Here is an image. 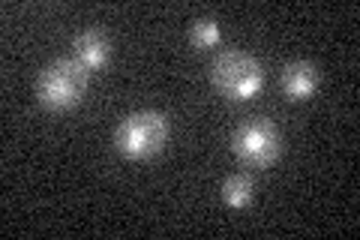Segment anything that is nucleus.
<instances>
[{
  "label": "nucleus",
  "instance_id": "obj_4",
  "mask_svg": "<svg viewBox=\"0 0 360 240\" xmlns=\"http://www.w3.org/2000/svg\"><path fill=\"white\" fill-rule=\"evenodd\" d=\"M231 151L238 153L240 163L252 165V168H267L270 163H276L283 153V135L264 118L246 120L240 123L231 135Z\"/></svg>",
  "mask_w": 360,
  "mask_h": 240
},
{
  "label": "nucleus",
  "instance_id": "obj_5",
  "mask_svg": "<svg viewBox=\"0 0 360 240\" xmlns=\"http://www.w3.org/2000/svg\"><path fill=\"white\" fill-rule=\"evenodd\" d=\"M321 84V72L319 66L309 61H291L285 63L283 75H279V87L288 99H309Z\"/></svg>",
  "mask_w": 360,
  "mask_h": 240
},
{
  "label": "nucleus",
  "instance_id": "obj_7",
  "mask_svg": "<svg viewBox=\"0 0 360 240\" xmlns=\"http://www.w3.org/2000/svg\"><path fill=\"white\" fill-rule=\"evenodd\" d=\"M255 196V187H252V177L246 175H231L229 180L222 184V201L229 208H246Z\"/></svg>",
  "mask_w": 360,
  "mask_h": 240
},
{
  "label": "nucleus",
  "instance_id": "obj_6",
  "mask_svg": "<svg viewBox=\"0 0 360 240\" xmlns=\"http://www.w3.org/2000/svg\"><path fill=\"white\" fill-rule=\"evenodd\" d=\"M72 49H75V61L82 63L84 70H90V72L103 70V66L108 63V57H111V42H108L105 33L96 30V27L78 33L75 42H72Z\"/></svg>",
  "mask_w": 360,
  "mask_h": 240
},
{
  "label": "nucleus",
  "instance_id": "obj_3",
  "mask_svg": "<svg viewBox=\"0 0 360 240\" xmlns=\"http://www.w3.org/2000/svg\"><path fill=\"white\" fill-rule=\"evenodd\" d=\"M168 141V120L160 111H135L123 118L115 130V147L127 159H150Z\"/></svg>",
  "mask_w": 360,
  "mask_h": 240
},
{
  "label": "nucleus",
  "instance_id": "obj_1",
  "mask_svg": "<svg viewBox=\"0 0 360 240\" xmlns=\"http://www.w3.org/2000/svg\"><path fill=\"white\" fill-rule=\"evenodd\" d=\"M90 84V70H84L75 57L51 61L37 78V102L49 111L75 108L84 99Z\"/></svg>",
  "mask_w": 360,
  "mask_h": 240
},
{
  "label": "nucleus",
  "instance_id": "obj_8",
  "mask_svg": "<svg viewBox=\"0 0 360 240\" xmlns=\"http://www.w3.org/2000/svg\"><path fill=\"white\" fill-rule=\"evenodd\" d=\"M189 42L195 45V49H213V45L222 42V30H219V21L217 18H195L193 27H189Z\"/></svg>",
  "mask_w": 360,
  "mask_h": 240
},
{
  "label": "nucleus",
  "instance_id": "obj_2",
  "mask_svg": "<svg viewBox=\"0 0 360 240\" xmlns=\"http://www.w3.org/2000/svg\"><path fill=\"white\" fill-rule=\"evenodd\" d=\"M210 82L225 99L243 102V99H252L258 90L264 87V70H262V63H258L252 54L229 49V51H222L217 61H213Z\"/></svg>",
  "mask_w": 360,
  "mask_h": 240
}]
</instances>
